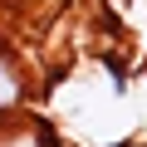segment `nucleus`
Returning a JSON list of instances; mask_svg holds the SVG:
<instances>
[{"label": "nucleus", "instance_id": "obj_1", "mask_svg": "<svg viewBox=\"0 0 147 147\" xmlns=\"http://www.w3.org/2000/svg\"><path fill=\"white\" fill-rule=\"evenodd\" d=\"M25 93H30V79H25L20 59L0 44V127H5V123L25 108Z\"/></svg>", "mask_w": 147, "mask_h": 147}]
</instances>
